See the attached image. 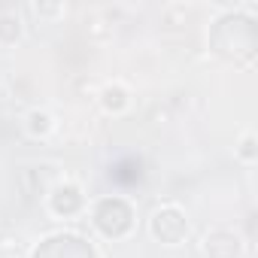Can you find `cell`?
Returning a JSON list of instances; mask_svg holds the SVG:
<instances>
[{
  "mask_svg": "<svg viewBox=\"0 0 258 258\" xmlns=\"http://www.w3.org/2000/svg\"><path fill=\"white\" fill-rule=\"evenodd\" d=\"M255 4L243 7H222V13L210 22L207 31V46L213 55L234 61V64H249L258 49V34H255Z\"/></svg>",
  "mask_w": 258,
  "mask_h": 258,
  "instance_id": "obj_1",
  "label": "cell"
},
{
  "mask_svg": "<svg viewBox=\"0 0 258 258\" xmlns=\"http://www.w3.org/2000/svg\"><path fill=\"white\" fill-rule=\"evenodd\" d=\"M88 216H91L94 231L103 240H124L127 234L134 231V225H137L134 204L127 198H121V195H106V198L91 201Z\"/></svg>",
  "mask_w": 258,
  "mask_h": 258,
  "instance_id": "obj_2",
  "label": "cell"
},
{
  "mask_svg": "<svg viewBox=\"0 0 258 258\" xmlns=\"http://www.w3.org/2000/svg\"><path fill=\"white\" fill-rule=\"evenodd\" d=\"M28 258H100L97 246L82 237V234H73V231H55V234H46Z\"/></svg>",
  "mask_w": 258,
  "mask_h": 258,
  "instance_id": "obj_3",
  "label": "cell"
},
{
  "mask_svg": "<svg viewBox=\"0 0 258 258\" xmlns=\"http://www.w3.org/2000/svg\"><path fill=\"white\" fill-rule=\"evenodd\" d=\"M146 228H149V237H152L155 243H164V246H179V243H185V237H188V231H191L185 210L176 207V204L155 207L152 216H149V222H146Z\"/></svg>",
  "mask_w": 258,
  "mask_h": 258,
  "instance_id": "obj_4",
  "label": "cell"
},
{
  "mask_svg": "<svg viewBox=\"0 0 258 258\" xmlns=\"http://www.w3.org/2000/svg\"><path fill=\"white\" fill-rule=\"evenodd\" d=\"M46 207L55 219H73V216H82L88 210V198L82 191V185L76 182H58L49 198H46Z\"/></svg>",
  "mask_w": 258,
  "mask_h": 258,
  "instance_id": "obj_5",
  "label": "cell"
},
{
  "mask_svg": "<svg viewBox=\"0 0 258 258\" xmlns=\"http://www.w3.org/2000/svg\"><path fill=\"white\" fill-rule=\"evenodd\" d=\"M201 252H204V258H243L246 243L231 228H213V231L204 234Z\"/></svg>",
  "mask_w": 258,
  "mask_h": 258,
  "instance_id": "obj_6",
  "label": "cell"
},
{
  "mask_svg": "<svg viewBox=\"0 0 258 258\" xmlns=\"http://www.w3.org/2000/svg\"><path fill=\"white\" fill-rule=\"evenodd\" d=\"M100 106L106 112H112V115H121L127 106H131V91H127L121 82H109L100 91Z\"/></svg>",
  "mask_w": 258,
  "mask_h": 258,
  "instance_id": "obj_7",
  "label": "cell"
},
{
  "mask_svg": "<svg viewBox=\"0 0 258 258\" xmlns=\"http://www.w3.org/2000/svg\"><path fill=\"white\" fill-rule=\"evenodd\" d=\"M25 34V22L19 10H4L0 13V46H16Z\"/></svg>",
  "mask_w": 258,
  "mask_h": 258,
  "instance_id": "obj_8",
  "label": "cell"
},
{
  "mask_svg": "<svg viewBox=\"0 0 258 258\" xmlns=\"http://www.w3.org/2000/svg\"><path fill=\"white\" fill-rule=\"evenodd\" d=\"M25 131H28L34 140L49 137V134L55 131V118H52V112H49V109H31V112L25 115Z\"/></svg>",
  "mask_w": 258,
  "mask_h": 258,
  "instance_id": "obj_9",
  "label": "cell"
},
{
  "mask_svg": "<svg viewBox=\"0 0 258 258\" xmlns=\"http://www.w3.org/2000/svg\"><path fill=\"white\" fill-rule=\"evenodd\" d=\"M237 155L246 161V164H252L255 158H258V146H255V134H243V140H240V146H237Z\"/></svg>",
  "mask_w": 258,
  "mask_h": 258,
  "instance_id": "obj_10",
  "label": "cell"
},
{
  "mask_svg": "<svg viewBox=\"0 0 258 258\" xmlns=\"http://www.w3.org/2000/svg\"><path fill=\"white\" fill-rule=\"evenodd\" d=\"M37 16H64V7L61 4H55V7H49V4H34L31 7Z\"/></svg>",
  "mask_w": 258,
  "mask_h": 258,
  "instance_id": "obj_11",
  "label": "cell"
}]
</instances>
